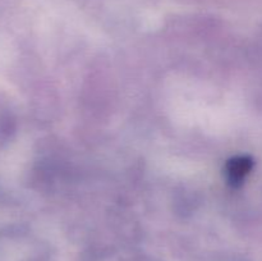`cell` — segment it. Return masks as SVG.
<instances>
[{
    "label": "cell",
    "mask_w": 262,
    "mask_h": 261,
    "mask_svg": "<svg viewBox=\"0 0 262 261\" xmlns=\"http://www.w3.org/2000/svg\"><path fill=\"white\" fill-rule=\"evenodd\" d=\"M251 169V160L247 158H235L230 160V163L227 166L228 179L230 183L237 184L242 182V179L247 176V173Z\"/></svg>",
    "instance_id": "cell-1"
}]
</instances>
